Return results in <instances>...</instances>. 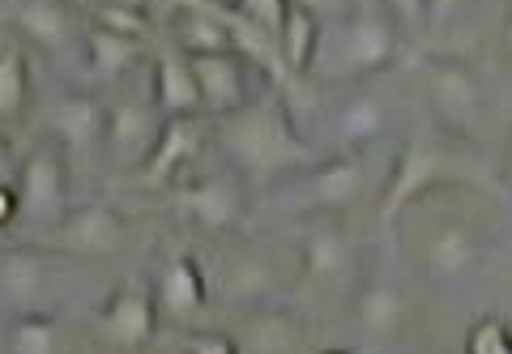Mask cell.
Returning <instances> with one entry per match:
<instances>
[{
	"label": "cell",
	"instance_id": "cell-1",
	"mask_svg": "<svg viewBox=\"0 0 512 354\" xmlns=\"http://www.w3.org/2000/svg\"><path fill=\"white\" fill-rule=\"evenodd\" d=\"M218 146L231 158L235 175H256V180L303 171L312 163V146L299 137L291 111L282 107V99H261V94L218 120Z\"/></svg>",
	"mask_w": 512,
	"mask_h": 354
},
{
	"label": "cell",
	"instance_id": "cell-2",
	"mask_svg": "<svg viewBox=\"0 0 512 354\" xmlns=\"http://www.w3.org/2000/svg\"><path fill=\"white\" fill-rule=\"evenodd\" d=\"M333 26L338 30H333V39L325 35L320 56L329 52V77H338V82H367V77L384 73L397 60L402 30L384 13L380 0H355V5L346 9V18H338Z\"/></svg>",
	"mask_w": 512,
	"mask_h": 354
},
{
	"label": "cell",
	"instance_id": "cell-3",
	"mask_svg": "<svg viewBox=\"0 0 512 354\" xmlns=\"http://www.w3.org/2000/svg\"><path fill=\"white\" fill-rule=\"evenodd\" d=\"M423 99L431 120L457 137H470L487 116V90L461 56H436L423 64Z\"/></svg>",
	"mask_w": 512,
	"mask_h": 354
},
{
	"label": "cell",
	"instance_id": "cell-4",
	"mask_svg": "<svg viewBox=\"0 0 512 354\" xmlns=\"http://www.w3.org/2000/svg\"><path fill=\"white\" fill-rule=\"evenodd\" d=\"M367 197V150H338L295 171V209L316 218L346 214Z\"/></svg>",
	"mask_w": 512,
	"mask_h": 354
},
{
	"label": "cell",
	"instance_id": "cell-5",
	"mask_svg": "<svg viewBox=\"0 0 512 354\" xmlns=\"http://www.w3.org/2000/svg\"><path fill=\"white\" fill-rule=\"evenodd\" d=\"M414 261H419V269L436 282L470 278L478 269V261H483V235H478L474 218L453 214V209L436 214L431 227L419 235V244H414Z\"/></svg>",
	"mask_w": 512,
	"mask_h": 354
},
{
	"label": "cell",
	"instance_id": "cell-6",
	"mask_svg": "<svg viewBox=\"0 0 512 354\" xmlns=\"http://www.w3.org/2000/svg\"><path fill=\"white\" fill-rule=\"evenodd\" d=\"M448 180H453V158L431 141H406L393 158L389 184L380 192V222L393 227L414 201H423L427 192H440Z\"/></svg>",
	"mask_w": 512,
	"mask_h": 354
},
{
	"label": "cell",
	"instance_id": "cell-7",
	"mask_svg": "<svg viewBox=\"0 0 512 354\" xmlns=\"http://www.w3.org/2000/svg\"><path fill=\"white\" fill-rule=\"evenodd\" d=\"M299 278L320 286V291H338V286L359 282V239L338 222H320L303 235L299 244Z\"/></svg>",
	"mask_w": 512,
	"mask_h": 354
},
{
	"label": "cell",
	"instance_id": "cell-8",
	"mask_svg": "<svg viewBox=\"0 0 512 354\" xmlns=\"http://www.w3.org/2000/svg\"><path fill=\"white\" fill-rule=\"evenodd\" d=\"M163 124H167V116L158 111L154 90L150 94H124L120 103L107 107V133H103V141H107L111 154H116L124 167H146L150 150L158 146Z\"/></svg>",
	"mask_w": 512,
	"mask_h": 354
},
{
	"label": "cell",
	"instance_id": "cell-9",
	"mask_svg": "<svg viewBox=\"0 0 512 354\" xmlns=\"http://www.w3.org/2000/svg\"><path fill=\"white\" fill-rule=\"evenodd\" d=\"M69 214V171L56 150H30L18 167V218L22 222H56Z\"/></svg>",
	"mask_w": 512,
	"mask_h": 354
},
{
	"label": "cell",
	"instance_id": "cell-10",
	"mask_svg": "<svg viewBox=\"0 0 512 354\" xmlns=\"http://www.w3.org/2000/svg\"><path fill=\"white\" fill-rule=\"evenodd\" d=\"M180 218L192 222L197 231L205 235H222V231H235L248 214V201H244V188H239L235 175H201V180L184 184L180 201Z\"/></svg>",
	"mask_w": 512,
	"mask_h": 354
},
{
	"label": "cell",
	"instance_id": "cell-11",
	"mask_svg": "<svg viewBox=\"0 0 512 354\" xmlns=\"http://www.w3.org/2000/svg\"><path fill=\"white\" fill-rule=\"evenodd\" d=\"M350 316H355V329L363 333V342L384 346L402 333V320H406V299H402V286L389 269L372 265L355 282V303H350Z\"/></svg>",
	"mask_w": 512,
	"mask_h": 354
},
{
	"label": "cell",
	"instance_id": "cell-12",
	"mask_svg": "<svg viewBox=\"0 0 512 354\" xmlns=\"http://www.w3.org/2000/svg\"><path fill=\"white\" fill-rule=\"evenodd\" d=\"M192 73H197V90H201V107L210 116H231V111L248 107L252 94V64L239 52H218V56H188Z\"/></svg>",
	"mask_w": 512,
	"mask_h": 354
},
{
	"label": "cell",
	"instance_id": "cell-13",
	"mask_svg": "<svg viewBox=\"0 0 512 354\" xmlns=\"http://www.w3.org/2000/svg\"><path fill=\"white\" fill-rule=\"evenodd\" d=\"M124 239V222L107 201H90L82 209H69L56 222V244L77 256H111Z\"/></svg>",
	"mask_w": 512,
	"mask_h": 354
},
{
	"label": "cell",
	"instance_id": "cell-14",
	"mask_svg": "<svg viewBox=\"0 0 512 354\" xmlns=\"http://www.w3.org/2000/svg\"><path fill=\"white\" fill-rule=\"evenodd\" d=\"M99 329L107 342H116L124 350H137L154 342L158 333V299L141 286H124V291L111 295L99 308Z\"/></svg>",
	"mask_w": 512,
	"mask_h": 354
},
{
	"label": "cell",
	"instance_id": "cell-15",
	"mask_svg": "<svg viewBox=\"0 0 512 354\" xmlns=\"http://www.w3.org/2000/svg\"><path fill=\"white\" fill-rule=\"evenodd\" d=\"M389 133V103L372 90H355L329 111V141L338 150H367ZM333 150V154H338Z\"/></svg>",
	"mask_w": 512,
	"mask_h": 354
},
{
	"label": "cell",
	"instance_id": "cell-16",
	"mask_svg": "<svg viewBox=\"0 0 512 354\" xmlns=\"http://www.w3.org/2000/svg\"><path fill=\"white\" fill-rule=\"evenodd\" d=\"M43 120L52 128V137L69 150L99 146L107 133V107L86 90H69V94H60V99H52L43 111Z\"/></svg>",
	"mask_w": 512,
	"mask_h": 354
},
{
	"label": "cell",
	"instance_id": "cell-17",
	"mask_svg": "<svg viewBox=\"0 0 512 354\" xmlns=\"http://www.w3.org/2000/svg\"><path fill=\"white\" fill-rule=\"evenodd\" d=\"M171 39H175V52H184V56L235 52L231 9H214V5H205V0H192V5H184L180 13H175Z\"/></svg>",
	"mask_w": 512,
	"mask_h": 354
},
{
	"label": "cell",
	"instance_id": "cell-18",
	"mask_svg": "<svg viewBox=\"0 0 512 354\" xmlns=\"http://www.w3.org/2000/svg\"><path fill=\"white\" fill-rule=\"evenodd\" d=\"M150 90H154V103L167 120H192L205 111L201 90H197V73H192V60L184 52H167V56L154 60Z\"/></svg>",
	"mask_w": 512,
	"mask_h": 354
},
{
	"label": "cell",
	"instance_id": "cell-19",
	"mask_svg": "<svg viewBox=\"0 0 512 354\" xmlns=\"http://www.w3.org/2000/svg\"><path fill=\"white\" fill-rule=\"evenodd\" d=\"M205 295H210V286H205V273L201 265L192 261V256H171V261L163 265V273H158V308L171 312V316H197L205 308Z\"/></svg>",
	"mask_w": 512,
	"mask_h": 354
},
{
	"label": "cell",
	"instance_id": "cell-20",
	"mask_svg": "<svg viewBox=\"0 0 512 354\" xmlns=\"http://www.w3.org/2000/svg\"><path fill=\"white\" fill-rule=\"evenodd\" d=\"M239 354H303V329L291 312L256 308L244 325V337L235 342Z\"/></svg>",
	"mask_w": 512,
	"mask_h": 354
},
{
	"label": "cell",
	"instance_id": "cell-21",
	"mask_svg": "<svg viewBox=\"0 0 512 354\" xmlns=\"http://www.w3.org/2000/svg\"><path fill=\"white\" fill-rule=\"evenodd\" d=\"M13 26L43 52H60L73 35L64 0H13Z\"/></svg>",
	"mask_w": 512,
	"mask_h": 354
},
{
	"label": "cell",
	"instance_id": "cell-22",
	"mask_svg": "<svg viewBox=\"0 0 512 354\" xmlns=\"http://www.w3.org/2000/svg\"><path fill=\"white\" fill-rule=\"evenodd\" d=\"M197 154V116L192 120H167L158 133V146L146 158V184H171L175 175L188 167V158Z\"/></svg>",
	"mask_w": 512,
	"mask_h": 354
},
{
	"label": "cell",
	"instance_id": "cell-23",
	"mask_svg": "<svg viewBox=\"0 0 512 354\" xmlns=\"http://www.w3.org/2000/svg\"><path fill=\"white\" fill-rule=\"evenodd\" d=\"M320 43H325V22H320L316 13L299 9V5L286 9V22H282V35H278L286 73H291V77L312 73V64L320 56Z\"/></svg>",
	"mask_w": 512,
	"mask_h": 354
},
{
	"label": "cell",
	"instance_id": "cell-24",
	"mask_svg": "<svg viewBox=\"0 0 512 354\" xmlns=\"http://www.w3.org/2000/svg\"><path fill=\"white\" fill-rule=\"evenodd\" d=\"M0 291H5L13 303H26V312H35V303L47 291V265L39 252L30 248H9L0 252Z\"/></svg>",
	"mask_w": 512,
	"mask_h": 354
},
{
	"label": "cell",
	"instance_id": "cell-25",
	"mask_svg": "<svg viewBox=\"0 0 512 354\" xmlns=\"http://www.w3.org/2000/svg\"><path fill=\"white\" fill-rule=\"evenodd\" d=\"M82 52H86V64L99 77H124L141 60V39H124V35H111L103 26H90L86 39H82Z\"/></svg>",
	"mask_w": 512,
	"mask_h": 354
},
{
	"label": "cell",
	"instance_id": "cell-26",
	"mask_svg": "<svg viewBox=\"0 0 512 354\" xmlns=\"http://www.w3.org/2000/svg\"><path fill=\"white\" fill-rule=\"evenodd\" d=\"M5 354H60V325L47 312H18L9 325Z\"/></svg>",
	"mask_w": 512,
	"mask_h": 354
},
{
	"label": "cell",
	"instance_id": "cell-27",
	"mask_svg": "<svg viewBox=\"0 0 512 354\" xmlns=\"http://www.w3.org/2000/svg\"><path fill=\"white\" fill-rule=\"evenodd\" d=\"M30 94L26 60L13 47H0V116H18Z\"/></svg>",
	"mask_w": 512,
	"mask_h": 354
},
{
	"label": "cell",
	"instance_id": "cell-28",
	"mask_svg": "<svg viewBox=\"0 0 512 354\" xmlns=\"http://www.w3.org/2000/svg\"><path fill=\"white\" fill-rule=\"evenodd\" d=\"M461 354H512V329L504 316H478L466 329Z\"/></svg>",
	"mask_w": 512,
	"mask_h": 354
},
{
	"label": "cell",
	"instance_id": "cell-29",
	"mask_svg": "<svg viewBox=\"0 0 512 354\" xmlns=\"http://www.w3.org/2000/svg\"><path fill=\"white\" fill-rule=\"evenodd\" d=\"M94 22L90 26H103L111 35H124V39H146L150 35V13L146 9H124V5H94Z\"/></svg>",
	"mask_w": 512,
	"mask_h": 354
},
{
	"label": "cell",
	"instance_id": "cell-30",
	"mask_svg": "<svg viewBox=\"0 0 512 354\" xmlns=\"http://www.w3.org/2000/svg\"><path fill=\"white\" fill-rule=\"evenodd\" d=\"M286 9H291V0H231V13L235 18H244L252 26L269 30V35H282V22H286Z\"/></svg>",
	"mask_w": 512,
	"mask_h": 354
},
{
	"label": "cell",
	"instance_id": "cell-31",
	"mask_svg": "<svg viewBox=\"0 0 512 354\" xmlns=\"http://www.w3.org/2000/svg\"><path fill=\"white\" fill-rule=\"evenodd\" d=\"M380 5L397 22V30H406V35L431 30V0H380Z\"/></svg>",
	"mask_w": 512,
	"mask_h": 354
},
{
	"label": "cell",
	"instance_id": "cell-32",
	"mask_svg": "<svg viewBox=\"0 0 512 354\" xmlns=\"http://www.w3.org/2000/svg\"><path fill=\"white\" fill-rule=\"evenodd\" d=\"M184 354H239L227 333H188Z\"/></svg>",
	"mask_w": 512,
	"mask_h": 354
},
{
	"label": "cell",
	"instance_id": "cell-33",
	"mask_svg": "<svg viewBox=\"0 0 512 354\" xmlns=\"http://www.w3.org/2000/svg\"><path fill=\"white\" fill-rule=\"evenodd\" d=\"M291 5H299V9H308V13H316L320 22H338V18H346V9H350V0H291Z\"/></svg>",
	"mask_w": 512,
	"mask_h": 354
},
{
	"label": "cell",
	"instance_id": "cell-34",
	"mask_svg": "<svg viewBox=\"0 0 512 354\" xmlns=\"http://www.w3.org/2000/svg\"><path fill=\"white\" fill-rule=\"evenodd\" d=\"M470 0H431V30H440V26H448L457 18L461 9H466Z\"/></svg>",
	"mask_w": 512,
	"mask_h": 354
},
{
	"label": "cell",
	"instance_id": "cell-35",
	"mask_svg": "<svg viewBox=\"0 0 512 354\" xmlns=\"http://www.w3.org/2000/svg\"><path fill=\"white\" fill-rule=\"evenodd\" d=\"M9 222H18V188L0 184V227H9Z\"/></svg>",
	"mask_w": 512,
	"mask_h": 354
},
{
	"label": "cell",
	"instance_id": "cell-36",
	"mask_svg": "<svg viewBox=\"0 0 512 354\" xmlns=\"http://www.w3.org/2000/svg\"><path fill=\"white\" fill-rule=\"evenodd\" d=\"M495 47H500V56L512 64V5L504 9V18H500V30H495Z\"/></svg>",
	"mask_w": 512,
	"mask_h": 354
},
{
	"label": "cell",
	"instance_id": "cell-37",
	"mask_svg": "<svg viewBox=\"0 0 512 354\" xmlns=\"http://www.w3.org/2000/svg\"><path fill=\"white\" fill-rule=\"evenodd\" d=\"M13 175V158H9V146H5V137H0V184H5Z\"/></svg>",
	"mask_w": 512,
	"mask_h": 354
},
{
	"label": "cell",
	"instance_id": "cell-38",
	"mask_svg": "<svg viewBox=\"0 0 512 354\" xmlns=\"http://www.w3.org/2000/svg\"><path fill=\"white\" fill-rule=\"evenodd\" d=\"M500 175H504V184L512 188V137H508V146H504V163H500Z\"/></svg>",
	"mask_w": 512,
	"mask_h": 354
},
{
	"label": "cell",
	"instance_id": "cell-39",
	"mask_svg": "<svg viewBox=\"0 0 512 354\" xmlns=\"http://www.w3.org/2000/svg\"><path fill=\"white\" fill-rule=\"evenodd\" d=\"M94 5H124V9H150V0H94Z\"/></svg>",
	"mask_w": 512,
	"mask_h": 354
},
{
	"label": "cell",
	"instance_id": "cell-40",
	"mask_svg": "<svg viewBox=\"0 0 512 354\" xmlns=\"http://www.w3.org/2000/svg\"><path fill=\"white\" fill-rule=\"evenodd\" d=\"M69 9H94V0H64Z\"/></svg>",
	"mask_w": 512,
	"mask_h": 354
},
{
	"label": "cell",
	"instance_id": "cell-41",
	"mask_svg": "<svg viewBox=\"0 0 512 354\" xmlns=\"http://www.w3.org/2000/svg\"><path fill=\"white\" fill-rule=\"evenodd\" d=\"M320 354H359V350H346V346H333V350H320Z\"/></svg>",
	"mask_w": 512,
	"mask_h": 354
},
{
	"label": "cell",
	"instance_id": "cell-42",
	"mask_svg": "<svg viewBox=\"0 0 512 354\" xmlns=\"http://www.w3.org/2000/svg\"><path fill=\"white\" fill-rule=\"evenodd\" d=\"M414 354H440V350H414Z\"/></svg>",
	"mask_w": 512,
	"mask_h": 354
},
{
	"label": "cell",
	"instance_id": "cell-43",
	"mask_svg": "<svg viewBox=\"0 0 512 354\" xmlns=\"http://www.w3.org/2000/svg\"><path fill=\"white\" fill-rule=\"evenodd\" d=\"M222 5H227V9H231V0H222Z\"/></svg>",
	"mask_w": 512,
	"mask_h": 354
}]
</instances>
